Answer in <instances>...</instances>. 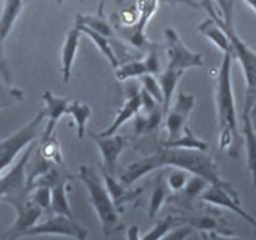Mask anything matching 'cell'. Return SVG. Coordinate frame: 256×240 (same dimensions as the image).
<instances>
[{
    "label": "cell",
    "mask_w": 256,
    "mask_h": 240,
    "mask_svg": "<svg viewBox=\"0 0 256 240\" xmlns=\"http://www.w3.org/2000/svg\"><path fill=\"white\" fill-rule=\"evenodd\" d=\"M162 166H174L186 172H190L193 176L202 177L209 184L222 187L228 190L231 194L238 196L236 188L220 176L215 160L209 155H206L205 152L190 150V149H177V148L162 146L154 155L130 164L121 176V182L126 186H131L137 180L144 177L146 174Z\"/></svg>",
    "instance_id": "obj_1"
},
{
    "label": "cell",
    "mask_w": 256,
    "mask_h": 240,
    "mask_svg": "<svg viewBox=\"0 0 256 240\" xmlns=\"http://www.w3.org/2000/svg\"><path fill=\"white\" fill-rule=\"evenodd\" d=\"M232 54H222V60L215 78V102L218 114V126H220V149L230 150L231 156H237V144H238V121H237V109L236 99L232 92L231 81V65Z\"/></svg>",
    "instance_id": "obj_2"
},
{
    "label": "cell",
    "mask_w": 256,
    "mask_h": 240,
    "mask_svg": "<svg viewBox=\"0 0 256 240\" xmlns=\"http://www.w3.org/2000/svg\"><path fill=\"white\" fill-rule=\"evenodd\" d=\"M232 2L224 4V8L221 6V16L215 12L214 8V2L210 0H202V6L206 12L209 14V18H212L220 27L222 28L230 40L231 44V54L232 58H237V60L240 62V66L243 70L246 84H248V92L246 96L248 98H254L256 99V52L254 49H250L242 38L236 32L234 28V16H232Z\"/></svg>",
    "instance_id": "obj_3"
},
{
    "label": "cell",
    "mask_w": 256,
    "mask_h": 240,
    "mask_svg": "<svg viewBox=\"0 0 256 240\" xmlns=\"http://www.w3.org/2000/svg\"><path fill=\"white\" fill-rule=\"evenodd\" d=\"M77 177L82 182V184L88 192L92 205L100 220L103 234L104 236L112 234L118 228V224H120V214H118L120 211L115 208L104 183L98 176L96 170L87 165L80 166Z\"/></svg>",
    "instance_id": "obj_4"
},
{
    "label": "cell",
    "mask_w": 256,
    "mask_h": 240,
    "mask_svg": "<svg viewBox=\"0 0 256 240\" xmlns=\"http://www.w3.org/2000/svg\"><path fill=\"white\" fill-rule=\"evenodd\" d=\"M44 120H46V112L44 109H40L38 114L21 130H18L16 133L0 142V172H3V170H6L14 162L16 155L24 148L30 146L36 140L38 128Z\"/></svg>",
    "instance_id": "obj_5"
},
{
    "label": "cell",
    "mask_w": 256,
    "mask_h": 240,
    "mask_svg": "<svg viewBox=\"0 0 256 240\" xmlns=\"http://www.w3.org/2000/svg\"><path fill=\"white\" fill-rule=\"evenodd\" d=\"M30 192L24 190L16 194H10L3 198L4 202L10 204L15 211H16V220L14 226L3 234V240H16L21 238V234L31 228L32 226L37 224V220L42 216V208H38L31 199H30Z\"/></svg>",
    "instance_id": "obj_6"
},
{
    "label": "cell",
    "mask_w": 256,
    "mask_h": 240,
    "mask_svg": "<svg viewBox=\"0 0 256 240\" xmlns=\"http://www.w3.org/2000/svg\"><path fill=\"white\" fill-rule=\"evenodd\" d=\"M30 236H65L77 240H87L88 230L78 224L76 218H68L65 215H53L46 221L32 226L21 234V238Z\"/></svg>",
    "instance_id": "obj_7"
},
{
    "label": "cell",
    "mask_w": 256,
    "mask_h": 240,
    "mask_svg": "<svg viewBox=\"0 0 256 240\" xmlns=\"http://www.w3.org/2000/svg\"><path fill=\"white\" fill-rule=\"evenodd\" d=\"M164 36L166 40L168 52V68L184 72L188 68H202L205 60L204 56L198 52H192L181 40L178 32L174 28H165Z\"/></svg>",
    "instance_id": "obj_8"
},
{
    "label": "cell",
    "mask_w": 256,
    "mask_h": 240,
    "mask_svg": "<svg viewBox=\"0 0 256 240\" xmlns=\"http://www.w3.org/2000/svg\"><path fill=\"white\" fill-rule=\"evenodd\" d=\"M32 152H34V144H30L20 160L10 168V171L4 177L0 178V199L10 196V194H16L28 188L26 187V165L31 160Z\"/></svg>",
    "instance_id": "obj_9"
},
{
    "label": "cell",
    "mask_w": 256,
    "mask_h": 240,
    "mask_svg": "<svg viewBox=\"0 0 256 240\" xmlns=\"http://www.w3.org/2000/svg\"><path fill=\"white\" fill-rule=\"evenodd\" d=\"M92 138L98 144L103 160V170L114 176L116 170V162L121 154L127 149L128 138L121 134H112V136H99V134L90 133Z\"/></svg>",
    "instance_id": "obj_10"
},
{
    "label": "cell",
    "mask_w": 256,
    "mask_h": 240,
    "mask_svg": "<svg viewBox=\"0 0 256 240\" xmlns=\"http://www.w3.org/2000/svg\"><path fill=\"white\" fill-rule=\"evenodd\" d=\"M200 199L204 202H206V204H210V205H215V206H220V208H226V210H228L231 212L237 214L240 218H243L244 221H248L249 224H252L254 227H256L255 218L242 208L238 196L231 194L228 190L210 184V186L206 187L205 190H204V193L200 194Z\"/></svg>",
    "instance_id": "obj_11"
},
{
    "label": "cell",
    "mask_w": 256,
    "mask_h": 240,
    "mask_svg": "<svg viewBox=\"0 0 256 240\" xmlns=\"http://www.w3.org/2000/svg\"><path fill=\"white\" fill-rule=\"evenodd\" d=\"M255 99L246 98L244 109L242 114V132L246 144V154H248V170L252 177V183L256 187V128L252 121V109L255 105Z\"/></svg>",
    "instance_id": "obj_12"
},
{
    "label": "cell",
    "mask_w": 256,
    "mask_h": 240,
    "mask_svg": "<svg viewBox=\"0 0 256 240\" xmlns=\"http://www.w3.org/2000/svg\"><path fill=\"white\" fill-rule=\"evenodd\" d=\"M42 99L44 102V112H46V118H48V126L43 132V137L42 142L50 138L54 132V127L58 126L59 120L62 118V115L66 114V109L71 100L65 99V98H58L53 93H50L49 90H44L42 94Z\"/></svg>",
    "instance_id": "obj_13"
},
{
    "label": "cell",
    "mask_w": 256,
    "mask_h": 240,
    "mask_svg": "<svg viewBox=\"0 0 256 240\" xmlns=\"http://www.w3.org/2000/svg\"><path fill=\"white\" fill-rule=\"evenodd\" d=\"M140 109H142L140 90L134 88L132 92H130L127 100H126V104H124V106L116 112V116H115V120L112 121V124H110L108 128H104L103 132H100L99 136H112V134H116L118 133V130H120L126 122H128L131 118H134V116L138 115Z\"/></svg>",
    "instance_id": "obj_14"
},
{
    "label": "cell",
    "mask_w": 256,
    "mask_h": 240,
    "mask_svg": "<svg viewBox=\"0 0 256 240\" xmlns=\"http://www.w3.org/2000/svg\"><path fill=\"white\" fill-rule=\"evenodd\" d=\"M81 31L77 26L71 28L66 34L65 43L62 46V80L64 82H68L72 74V68H74V62H76V56L78 52V46H80V38H81Z\"/></svg>",
    "instance_id": "obj_15"
},
{
    "label": "cell",
    "mask_w": 256,
    "mask_h": 240,
    "mask_svg": "<svg viewBox=\"0 0 256 240\" xmlns=\"http://www.w3.org/2000/svg\"><path fill=\"white\" fill-rule=\"evenodd\" d=\"M103 172V183L106 186V190L115 205V208L120 211L122 210V205L127 204V202H131L132 199L137 198V194L140 193V190H136V192H131V190H127L122 184H120L112 174H109L108 171L102 170Z\"/></svg>",
    "instance_id": "obj_16"
},
{
    "label": "cell",
    "mask_w": 256,
    "mask_h": 240,
    "mask_svg": "<svg viewBox=\"0 0 256 240\" xmlns=\"http://www.w3.org/2000/svg\"><path fill=\"white\" fill-rule=\"evenodd\" d=\"M30 0H6L4 9L0 16V40L2 42H4V38L12 31L18 16L21 15L24 6Z\"/></svg>",
    "instance_id": "obj_17"
},
{
    "label": "cell",
    "mask_w": 256,
    "mask_h": 240,
    "mask_svg": "<svg viewBox=\"0 0 256 240\" xmlns=\"http://www.w3.org/2000/svg\"><path fill=\"white\" fill-rule=\"evenodd\" d=\"M182 74H184V72L166 66V70L159 76V86H160V90H162V94H164V104H162L164 116L166 115V112H168L170 108H171L174 93H176V90H177L178 81Z\"/></svg>",
    "instance_id": "obj_18"
},
{
    "label": "cell",
    "mask_w": 256,
    "mask_h": 240,
    "mask_svg": "<svg viewBox=\"0 0 256 240\" xmlns=\"http://www.w3.org/2000/svg\"><path fill=\"white\" fill-rule=\"evenodd\" d=\"M50 211L54 215H65L68 218H74L68 196H66V178L60 177L53 186L50 187Z\"/></svg>",
    "instance_id": "obj_19"
},
{
    "label": "cell",
    "mask_w": 256,
    "mask_h": 240,
    "mask_svg": "<svg viewBox=\"0 0 256 240\" xmlns=\"http://www.w3.org/2000/svg\"><path fill=\"white\" fill-rule=\"evenodd\" d=\"M199 31H200V34L205 36L208 40H210L222 54L231 52L230 40H228L226 31L220 27L212 18H208L202 24H199Z\"/></svg>",
    "instance_id": "obj_20"
},
{
    "label": "cell",
    "mask_w": 256,
    "mask_h": 240,
    "mask_svg": "<svg viewBox=\"0 0 256 240\" xmlns=\"http://www.w3.org/2000/svg\"><path fill=\"white\" fill-rule=\"evenodd\" d=\"M76 24H81V26H86V27L98 31L99 34H102L106 38H109L110 43H112V40L115 37L114 30L109 26L108 20L103 16V2L100 3L98 15H81V14H78L76 16Z\"/></svg>",
    "instance_id": "obj_21"
},
{
    "label": "cell",
    "mask_w": 256,
    "mask_h": 240,
    "mask_svg": "<svg viewBox=\"0 0 256 240\" xmlns=\"http://www.w3.org/2000/svg\"><path fill=\"white\" fill-rule=\"evenodd\" d=\"M78 28H80V31H81V34H86L96 46H98V49L102 52V54L109 60V64H110V66L115 70L118 65H120V60H118V58H116V54L114 52V49H112V44H110V42H109V38H106L102 34H99L98 31H94V30H92V28L86 27V26H81V24H76Z\"/></svg>",
    "instance_id": "obj_22"
},
{
    "label": "cell",
    "mask_w": 256,
    "mask_h": 240,
    "mask_svg": "<svg viewBox=\"0 0 256 240\" xmlns=\"http://www.w3.org/2000/svg\"><path fill=\"white\" fill-rule=\"evenodd\" d=\"M165 148H177V149H190V150H200V152H206L208 150V143L200 140L199 137H196L194 133L186 126L182 134L176 140H166L164 142Z\"/></svg>",
    "instance_id": "obj_23"
},
{
    "label": "cell",
    "mask_w": 256,
    "mask_h": 240,
    "mask_svg": "<svg viewBox=\"0 0 256 240\" xmlns=\"http://www.w3.org/2000/svg\"><path fill=\"white\" fill-rule=\"evenodd\" d=\"M66 114H70L74 118V121L77 124L78 138H82L86 136V124H87V121L92 116V108H90V105H87L84 102H80V100L70 102L68 109H66Z\"/></svg>",
    "instance_id": "obj_24"
},
{
    "label": "cell",
    "mask_w": 256,
    "mask_h": 240,
    "mask_svg": "<svg viewBox=\"0 0 256 240\" xmlns=\"http://www.w3.org/2000/svg\"><path fill=\"white\" fill-rule=\"evenodd\" d=\"M182 218L181 216H166L160 221H158L154 226V228H150L140 240H160L166 233H170L172 228L182 226Z\"/></svg>",
    "instance_id": "obj_25"
},
{
    "label": "cell",
    "mask_w": 256,
    "mask_h": 240,
    "mask_svg": "<svg viewBox=\"0 0 256 240\" xmlns=\"http://www.w3.org/2000/svg\"><path fill=\"white\" fill-rule=\"evenodd\" d=\"M144 74H148L146 65L143 60H137V59L120 64L115 68V76H116L118 81H126L128 78H140Z\"/></svg>",
    "instance_id": "obj_26"
},
{
    "label": "cell",
    "mask_w": 256,
    "mask_h": 240,
    "mask_svg": "<svg viewBox=\"0 0 256 240\" xmlns=\"http://www.w3.org/2000/svg\"><path fill=\"white\" fill-rule=\"evenodd\" d=\"M187 118L182 116L181 114L176 110H168L165 115V126H166V132H168V140H176L182 134V130L186 127Z\"/></svg>",
    "instance_id": "obj_27"
},
{
    "label": "cell",
    "mask_w": 256,
    "mask_h": 240,
    "mask_svg": "<svg viewBox=\"0 0 256 240\" xmlns=\"http://www.w3.org/2000/svg\"><path fill=\"white\" fill-rule=\"evenodd\" d=\"M166 196H168L166 182H164L162 176H159L156 180V186H154V193H152V198H150V205H149V215L152 218H154V215L162 208L164 202L166 200Z\"/></svg>",
    "instance_id": "obj_28"
},
{
    "label": "cell",
    "mask_w": 256,
    "mask_h": 240,
    "mask_svg": "<svg viewBox=\"0 0 256 240\" xmlns=\"http://www.w3.org/2000/svg\"><path fill=\"white\" fill-rule=\"evenodd\" d=\"M40 155L49 162L54 164H62V154H60V146L58 143V140L52 136L50 138L42 142L40 144Z\"/></svg>",
    "instance_id": "obj_29"
},
{
    "label": "cell",
    "mask_w": 256,
    "mask_h": 240,
    "mask_svg": "<svg viewBox=\"0 0 256 240\" xmlns=\"http://www.w3.org/2000/svg\"><path fill=\"white\" fill-rule=\"evenodd\" d=\"M30 199L42 208V211H50V187L48 186H36L30 192Z\"/></svg>",
    "instance_id": "obj_30"
},
{
    "label": "cell",
    "mask_w": 256,
    "mask_h": 240,
    "mask_svg": "<svg viewBox=\"0 0 256 240\" xmlns=\"http://www.w3.org/2000/svg\"><path fill=\"white\" fill-rule=\"evenodd\" d=\"M194 105H196V98L194 94L192 93H184V92H180L176 98V102H174V108L172 110L181 114L182 116L188 118L192 110L194 109Z\"/></svg>",
    "instance_id": "obj_31"
},
{
    "label": "cell",
    "mask_w": 256,
    "mask_h": 240,
    "mask_svg": "<svg viewBox=\"0 0 256 240\" xmlns=\"http://www.w3.org/2000/svg\"><path fill=\"white\" fill-rule=\"evenodd\" d=\"M182 218V222L190 226L193 230L199 232H216L218 230V222L216 220L210 216H192V218Z\"/></svg>",
    "instance_id": "obj_32"
},
{
    "label": "cell",
    "mask_w": 256,
    "mask_h": 240,
    "mask_svg": "<svg viewBox=\"0 0 256 240\" xmlns=\"http://www.w3.org/2000/svg\"><path fill=\"white\" fill-rule=\"evenodd\" d=\"M142 84H143V88L154 98V100L160 105L164 104V94H162V90H160V86H159V81H156L152 74H144L140 77Z\"/></svg>",
    "instance_id": "obj_33"
},
{
    "label": "cell",
    "mask_w": 256,
    "mask_h": 240,
    "mask_svg": "<svg viewBox=\"0 0 256 240\" xmlns=\"http://www.w3.org/2000/svg\"><path fill=\"white\" fill-rule=\"evenodd\" d=\"M208 184L209 183L206 182L205 178L193 176L190 180H187V183H186V186H184L182 190H184V194L188 199H194V198H198V196H200L204 193V190L208 187Z\"/></svg>",
    "instance_id": "obj_34"
},
{
    "label": "cell",
    "mask_w": 256,
    "mask_h": 240,
    "mask_svg": "<svg viewBox=\"0 0 256 240\" xmlns=\"http://www.w3.org/2000/svg\"><path fill=\"white\" fill-rule=\"evenodd\" d=\"M146 50H148V56L143 62L146 65L148 74H152V76L159 74L160 72V64H159V56H158V46L150 44Z\"/></svg>",
    "instance_id": "obj_35"
},
{
    "label": "cell",
    "mask_w": 256,
    "mask_h": 240,
    "mask_svg": "<svg viewBox=\"0 0 256 240\" xmlns=\"http://www.w3.org/2000/svg\"><path fill=\"white\" fill-rule=\"evenodd\" d=\"M187 180H188V178H187L186 171L177 168V170H174V171L168 176V178H166V186H168V188L174 190V192H178V190H182V188H184Z\"/></svg>",
    "instance_id": "obj_36"
},
{
    "label": "cell",
    "mask_w": 256,
    "mask_h": 240,
    "mask_svg": "<svg viewBox=\"0 0 256 240\" xmlns=\"http://www.w3.org/2000/svg\"><path fill=\"white\" fill-rule=\"evenodd\" d=\"M22 92L18 90V88H2L0 87V108L9 106L15 102H20L22 99Z\"/></svg>",
    "instance_id": "obj_37"
},
{
    "label": "cell",
    "mask_w": 256,
    "mask_h": 240,
    "mask_svg": "<svg viewBox=\"0 0 256 240\" xmlns=\"http://www.w3.org/2000/svg\"><path fill=\"white\" fill-rule=\"evenodd\" d=\"M192 233H193V228L190 226H187V224H182V226L172 228L160 240H186Z\"/></svg>",
    "instance_id": "obj_38"
},
{
    "label": "cell",
    "mask_w": 256,
    "mask_h": 240,
    "mask_svg": "<svg viewBox=\"0 0 256 240\" xmlns=\"http://www.w3.org/2000/svg\"><path fill=\"white\" fill-rule=\"evenodd\" d=\"M140 99H142V108H144L146 114H150V112H154V109L159 108V104L154 100V98L143 87L140 88Z\"/></svg>",
    "instance_id": "obj_39"
},
{
    "label": "cell",
    "mask_w": 256,
    "mask_h": 240,
    "mask_svg": "<svg viewBox=\"0 0 256 240\" xmlns=\"http://www.w3.org/2000/svg\"><path fill=\"white\" fill-rule=\"evenodd\" d=\"M2 44H3V42L0 40V74L3 76L6 84H10V71H9L6 58H4V54H3V46H2Z\"/></svg>",
    "instance_id": "obj_40"
},
{
    "label": "cell",
    "mask_w": 256,
    "mask_h": 240,
    "mask_svg": "<svg viewBox=\"0 0 256 240\" xmlns=\"http://www.w3.org/2000/svg\"><path fill=\"white\" fill-rule=\"evenodd\" d=\"M140 228H138V226H131L130 228H128V233H127V240H140Z\"/></svg>",
    "instance_id": "obj_41"
},
{
    "label": "cell",
    "mask_w": 256,
    "mask_h": 240,
    "mask_svg": "<svg viewBox=\"0 0 256 240\" xmlns=\"http://www.w3.org/2000/svg\"><path fill=\"white\" fill-rule=\"evenodd\" d=\"M206 234H208V239L209 240H242L238 239V238H227V236L220 234L216 232H206Z\"/></svg>",
    "instance_id": "obj_42"
},
{
    "label": "cell",
    "mask_w": 256,
    "mask_h": 240,
    "mask_svg": "<svg viewBox=\"0 0 256 240\" xmlns=\"http://www.w3.org/2000/svg\"><path fill=\"white\" fill-rule=\"evenodd\" d=\"M246 3H248V6L249 8H252L254 9V12L256 14V0H244Z\"/></svg>",
    "instance_id": "obj_43"
},
{
    "label": "cell",
    "mask_w": 256,
    "mask_h": 240,
    "mask_svg": "<svg viewBox=\"0 0 256 240\" xmlns=\"http://www.w3.org/2000/svg\"><path fill=\"white\" fill-rule=\"evenodd\" d=\"M186 240H202V239H200V234H193V233H192V234H190V236H188Z\"/></svg>",
    "instance_id": "obj_44"
},
{
    "label": "cell",
    "mask_w": 256,
    "mask_h": 240,
    "mask_svg": "<svg viewBox=\"0 0 256 240\" xmlns=\"http://www.w3.org/2000/svg\"><path fill=\"white\" fill-rule=\"evenodd\" d=\"M199 234H200V239L202 240H209L208 239V234H206V232H200Z\"/></svg>",
    "instance_id": "obj_45"
},
{
    "label": "cell",
    "mask_w": 256,
    "mask_h": 240,
    "mask_svg": "<svg viewBox=\"0 0 256 240\" xmlns=\"http://www.w3.org/2000/svg\"><path fill=\"white\" fill-rule=\"evenodd\" d=\"M54 2H56V3H59V4H62V3H64L65 0H54Z\"/></svg>",
    "instance_id": "obj_46"
}]
</instances>
